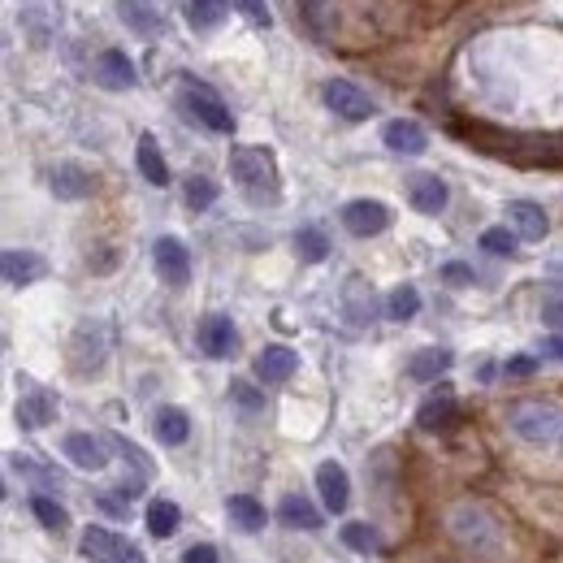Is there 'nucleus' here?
I'll use <instances>...</instances> for the list:
<instances>
[{"mask_svg":"<svg viewBox=\"0 0 563 563\" xmlns=\"http://www.w3.org/2000/svg\"><path fill=\"white\" fill-rule=\"evenodd\" d=\"M230 174L239 182V191L247 195V204L256 208H273L282 200V178H278V165H273V152L269 148H243L230 152Z\"/></svg>","mask_w":563,"mask_h":563,"instance_id":"f257e3e1","label":"nucleus"},{"mask_svg":"<svg viewBox=\"0 0 563 563\" xmlns=\"http://www.w3.org/2000/svg\"><path fill=\"white\" fill-rule=\"evenodd\" d=\"M507 425L516 429L525 442H538V447H555L563 442V403L551 399H525L507 412Z\"/></svg>","mask_w":563,"mask_h":563,"instance_id":"f03ea898","label":"nucleus"},{"mask_svg":"<svg viewBox=\"0 0 563 563\" xmlns=\"http://www.w3.org/2000/svg\"><path fill=\"white\" fill-rule=\"evenodd\" d=\"M182 104H187V113L200 126L213 130V135H230V130H234V117H230V109L221 104V96H217L213 87H204V83H195V78H187V87H182Z\"/></svg>","mask_w":563,"mask_h":563,"instance_id":"7ed1b4c3","label":"nucleus"},{"mask_svg":"<svg viewBox=\"0 0 563 563\" xmlns=\"http://www.w3.org/2000/svg\"><path fill=\"white\" fill-rule=\"evenodd\" d=\"M83 555L91 563H143V551L135 542L113 533V529H100V525L83 529Z\"/></svg>","mask_w":563,"mask_h":563,"instance_id":"20e7f679","label":"nucleus"},{"mask_svg":"<svg viewBox=\"0 0 563 563\" xmlns=\"http://www.w3.org/2000/svg\"><path fill=\"white\" fill-rule=\"evenodd\" d=\"M321 96L338 117H343V122H369V117L377 113L369 91H360L356 83H347V78H330V83L321 87Z\"/></svg>","mask_w":563,"mask_h":563,"instance_id":"39448f33","label":"nucleus"},{"mask_svg":"<svg viewBox=\"0 0 563 563\" xmlns=\"http://www.w3.org/2000/svg\"><path fill=\"white\" fill-rule=\"evenodd\" d=\"M152 265H156V273H161L165 286H187L191 282V252H187V243H182V239H174V234L156 239Z\"/></svg>","mask_w":563,"mask_h":563,"instance_id":"423d86ee","label":"nucleus"},{"mask_svg":"<svg viewBox=\"0 0 563 563\" xmlns=\"http://www.w3.org/2000/svg\"><path fill=\"white\" fill-rule=\"evenodd\" d=\"M343 226H347V234H356V239H373V234H382L390 226V208L377 200H351L343 208Z\"/></svg>","mask_w":563,"mask_h":563,"instance_id":"0eeeda50","label":"nucleus"},{"mask_svg":"<svg viewBox=\"0 0 563 563\" xmlns=\"http://www.w3.org/2000/svg\"><path fill=\"white\" fill-rule=\"evenodd\" d=\"M195 338H200L204 356H213V360H230L234 351H239V330H234V321L217 317V312L200 321V334H195Z\"/></svg>","mask_w":563,"mask_h":563,"instance_id":"6e6552de","label":"nucleus"},{"mask_svg":"<svg viewBox=\"0 0 563 563\" xmlns=\"http://www.w3.org/2000/svg\"><path fill=\"white\" fill-rule=\"evenodd\" d=\"M61 451H65V460L78 464L83 473H100V468L109 464V447H104V438H96V434H65Z\"/></svg>","mask_w":563,"mask_h":563,"instance_id":"1a4fd4ad","label":"nucleus"},{"mask_svg":"<svg viewBox=\"0 0 563 563\" xmlns=\"http://www.w3.org/2000/svg\"><path fill=\"white\" fill-rule=\"evenodd\" d=\"M317 490H321V507L325 512H347V503H351V481L343 473V464H334V460H325L317 468Z\"/></svg>","mask_w":563,"mask_h":563,"instance_id":"9d476101","label":"nucleus"},{"mask_svg":"<svg viewBox=\"0 0 563 563\" xmlns=\"http://www.w3.org/2000/svg\"><path fill=\"white\" fill-rule=\"evenodd\" d=\"M252 369H256V377L265 386H282V382H291V373L299 369V356H295L291 347H265L256 356Z\"/></svg>","mask_w":563,"mask_h":563,"instance_id":"9b49d317","label":"nucleus"},{"mask_svg":"<svg viewBox=\"0 0 563 563\" xmlns=\"http://www.w3.org/2000/svg\"><path fill=\"white\" fill-rule=\"evenodd\" d=\"M408 200L416 213H425V217H438L442 208H447V182H442L438 174H416L408 182Z\"/></svg>","mask_w":563,"mask_h":563,"instance_id":"f8f14e48","label":"nucleus"},{"mask_svg":"<svg viewBox=\"0 0 563 563\" xmlns=\"http://www.w3.org/2000/svg\"><path fill=\"white\" fill-rule=\"evenodd\" d=\"M507 217H512L520 239H529V243H542L546 234H551V217H546L542 204H533V200H512L507 204Z\"/></svg>","mask_w":563,"mask_h":563,"instance_id":"ddd939ff","label":"nucleus"},{"mask_svg":"<svg viewBox=\"0 0 563 563\" xmlns=\"http://www.w3.org/2000/svg\"><path fill=\"white\" fill-rule=\"evenodd\" d=\"M382 139H386V148L390 152H399V156H421L429 148V135L416 122H408V117H395V122H386L382 130Z\"/></svg>","mask_w":563,"mask_h":563,"instance_id":"4468645a","label":"nucleus"},{"mask_svg":"<svg viewBox=\"0 0 563 563\" xmlns=\"http://www.w3.org/2000/svg\"><path fill=\"white\" fill-rule=\"evenodd\" d=\"M0 265H5V282L9 286H31V282H39L48 273L44 256L39 252H18V247H9V252L0 256Z\"/></svg>","mask_w":563,"mask_h":563,"instance_id":"2eb2a0df","label":"nucleus"},{"mask_svg":"<svg viewBox=\"0 0 563 563\" xmlns=\"http://www.w3.org/2000/svg\"><path fill=\"white\" fill-rule=\"evenodd\" d=\"M96 78H100V87H109V91H126L130 83H135V65H130L126 52L104 48L96 57Z\"/></svg>","mask_w":563,"mask_h":563,"instance_id":"dca6fc26","label":"nucleus"},{"mask_svg":"<svg viewBox=\"0 0 563 563\" xmlns=\"http://www.w3.org/2000/svg\"><path fill=\"white\" fill-rule=\"evenodd\" d=\"M416 425L429 429V434H442V429L455 425V395H451L447 386L421 403V412H416Z\"/></svg>","mask_w":563,"mask_h":563,"instance_id":"f3484780","label":"nucleus"},{"mask_svg":"<svg viewBox=\"0 0 563 563\" xmlns=\"http://www.w3.org/2000/svg\"><path fill=\"white\" fill-rule=\"evenodd\" d=\"M135 161H139V174L148 178L152 187H169V165H165V156H161V143H156V135H139Z\"/></svg>","mask_w":563,"mask_h":563,"instance_id":"a211bd4d","label":"nucleus"},{"mask_svg":"<svg viewBox=\"0 0 563 563\" xmlns=\"http://www.w3.org/2000/svg\"><path fill=\"white\" fill-rule=\"evenodd\" d=\"M52 191H57V200H87L91 195V174L83 165H57L52 169Z\"/></svg>","mask_w":563,"mask_h":563,"instance_id":"6ab92c4d","label":"nucleus"},{"mask_svg":"<svg viewBox=\"0 0 563 563\" xmlns=\"http://www.w3.org/2000/svg\"><path fill=\"white\" fill-rule=\"evenodd\" d=\"M278 520H282L286 529H308L312 533V529H321L325 516L304 499V494H286V499L278 503Z\"/></svg>","mask_w":563,"mask_h":563,"instance_id":"aec40b11","label":"nucleus"},{"mask_svg":"<svg viewBox=\"0 0 563 563\" xmlns=\"http://www.w3.org/2000/svg\"><path fill=\"white\" fill-rule=\"evenodd\" d=\"M57 421V399L44 395V390H35V395H22L18 403V425L22 429H44Z\"/></svg>","mask_w":563,"mask_h":563,"instance_id":"412c9836","label":"nucleus"},{"mask_svg":"<svg viewBox=\"0 0 563 563\" xmlns=\"http://www.w3.org/2000/svg\"><path fill=\"white\" fill-rule=\"evenodd\" d=\"M226 512H230V525L243 529V533H260V529H265V520H269V512L252 499V494H230Z\"/></svg>","mask_w":563,"mask_h":563,"instance_id":"4be33fe9","label":"nucleus"},{"mask_svg":"<svg viewBox=\"0 0 563 563\" xmlns=\"http://www.w3.org/2000/svg\"><path fill=\"white\" fill-rule=\"evenodd\" d=\"M152 434L165 442V447H182L191 434V416L182 412V408H161L152 416Z\"/></svg>","mask_w":563,"mask_h":563,"instance_id":"5701e85b","label":"nucleus"},{"mask_svg":"<svg viewBox=\"0 0 563 563\" xmlns=\"http://www.w3.org/2000/svg\"><path fill=\"white\" fill-rule=\"evenodd\" d=\"M447 369H451V351L447 347H425V351H416V356L408 360V373L416 377V382H438Z\"/></svg>","mask_w":563,"mask_h":563,"instance_id":"b1692460","label":"nucleus"},{"mask_svg":"<svg viewBox=\"0 0 563 563\" xmlns=\"http://www.w3.org/2000/svg\"><path fill=\"white\" fill-rule=\"evenodd\" d=\"M117 18H122L135 35H156V26H161V18L152 13L148 0H117Z\"/></svg>","mask_w":563,"mask_h":563,"instance_id":"393cba45","label":"nucleus"},{"mask_svg":"<svg viewBox=\"0 0 563 563\" xmlns=\"http://www.w3.org/2000/svg\"><path fill=\"white\" fill-rule=\"evenodd\" d=\"M468 512H473V507H468ZM451 529H455V538H464V542L486 538L490 546H499V529H494V525H490V520L481 516V512H473V525H468V516H464V507H460V512L451 516Z\"/></svg>","mask_w":563,"mask_h":563,"instance_id":"a878e982","label":"nucleus"},{"mask_svg":"<svg viewBox=\"0 0 563 563\" xmlns=\"http://www.w3.org/2000/svg\"><path fill=\"white\" fill-rule=\"evenodd\" d=\"M178 520H182V512H178L174 499H152L148 503V533L152 538H169V533L178 529Z\"/></svg>","mask_w":563,"mask_h":563,"instance_id":"bb28decb","label":"nucleus"},{"mask_svg":"<svg viewBox=\"0 0 563 563\" xmlns=\"http://www.w3.org/2000/svg\"><path fill=\"white\" fill-rule=\"evenodd\" d=\"M295 252H299V260H308V265H321V260L330 256V239H325L317 226H304V230H295Z\"/></svg>","mask_w":563,"mask_h":563,"instance_id":"cd10ccee","label":"nucleus"},{"mask_svg":"<svg viewBox=\"0 0 563 563\" xmlns=\"http://www.w3.org/2000/svg\"><path fill=\"white\" fill-rule=\"evenodd\" d=\"M31 512H35V520H39V525H44L48 533H61L65 525H70L65 507H61L57 499H48V494H31Z\"/></svg>","mask_w":563,"mask_h":563,"instance_id":"c85d7f7f","label":"nucleus"},{"mask_svg":"<svg viewBox=\"0 0 563 563\" xmlns=\"http://www.w3.org/2000/svg\"><path fill=\"white\" fill-rule=\"evenodd\" d=\"M416 312H421V295H416V286H395L386 299V317L390 321H412Z\"/></svg>","mask_w":563,"mask_h":563,"instance_id":"c756f323","label":"nucleus"},{"mask_svg":"<svg viewBox=\"0 0 563 563\" xmlns=\"http://www.w3.org/2000/svg\"><path fill=\"white\" fill-rule=\"evenodd\" d=\"M182 200H187V208H195V213H204V208L217 200V182L204 178V174H191L187 182H182Z\"/></svg>","mask_w":563,"mask_h":563,"instance_id":"7c9ffc66","label":"nucleus"},{"mask_svg":"<svg viewBox=\"0 0 563 563\" xmlns=\"http://www.w3.org/2000/svg\"><path fill=\"white\" fill-rule=\"evenodd\" d=\"M187 18L195 31H213L226 18V0H187Z\"/></svg>","mask_w":563,"mask_h":563,"instance_id":"2f4dec72","label":"nucleus"},{"mask_svg":"<svg viewBox=\"0 0 563 563\" xmlns=\"http://www.w3.org/2000/svg\"><path fill=\"white\" fill-rule=\"evenodd\" d=\"M343 546H351V551H377V529H369L364 520H351V525H343Z\"/></svg>","mask_w":563,"mask_h":563,"instance_id":"473e14b6","label":"nucleus"},{"mask_svg":"<svg viewBox=\"0 0 563 563\" xmlns=\"http://www.w3.org/2000/svg\"><path fill=\"white\" fill-rule=\"evenodd\" d=\"M481 247H486L490 256H516V230L494 226V230L481 234Z\"/></svg>","mask_w":563,"mask_h":563,"instance_id":"72a5a7b5","label":"nucleus"},{"mask_svg":"<svg viewBox=\"0 0 563 563\" xmlns=\"http://www.w3.org/2000/svg\"><path fill=\"white\" fill-rule=\"evenodd\" d=\"M230 395H234V399H239V403H243V408H247V412H260V408H265V399H260V395H256V390H252V386H247V382H230Z\"/></svg>","mask_w":563,"mask_h":563,"instance_id":"f704fd0d","label":"nucleus"},{"mask_svg":"<svg viewBox=\"0 0 563 563\" xmlns=\"http://www.w3.org/2000/svg\"><path fill=\"white\" fill-rule=\"evenodd\" d=\"M182 563H221V559H217V546L195 542V546H187V555H182Z\"/></svg>","mask_w":563,"mask_h":563,"instance_id":"c9c22d12","label":"nucleus"},{"mask_svg":"<svg viewBox=\"0 0 563 563\" xmlns=\"http://www.w3.org/2000/svg\"><path fill=\"white\" fill-rule=\"evenodd\" d=\"M503 369H507V377H529V373H538V360L533 356H512Z\"/></svg>","mask_w":563,"mask_h":563,"instance_id":"e433bc0d","label":"nucleus"},{"mask_svg":"<svg viewBox=\"0 0 563 563\" xmlns=\"http://www.w3.org/2000/svg\"><path fill=\"white\" fill-rule=\"evenodd\" d=\"M100 507H104V516L122 520L126 516V494H100Z\"/></svg>","mask_w":563,"mask_h":563,"instance_id":"4c0bfd02","label":"nucleus"},{"mask_svg":"<svg viewBox=\"0 0 563 563\" xmlns=\"http://www.w3.org/2000/svg\"><path fill=\"white\" fill-rule=\"evenodd\" d=\"M442 278H447V282H455V286H468V282H473V269L455 260V265H447V269H442Z\"/></svg>","mask_w":563,"mask_h":563,"instance_id":"58836bf2","label":"nucleus"},{"mask_svg":"<svg viewBox=\"0 0 563 563\" xmlns=\"http://www.w3.org/2000/svg\"><path fill=\"white\" fill-rule=\"evenodd\" d=\"M239 9H243L256 26H269V13H265V5H260V0H239Z\"/></svg>","mask_w":563,"mask_h":563,"instance_id":"ea45409f","label":"nucleus"},{"mask_svg":"<svg viewBox=\"0 0 563 563\" xmlns=\"http://www.w3.org/2000/svg\"><path fill=\"white\" fill-rule=\"evenodd\" d=\"M542 356H546V360H563V334L542 338Z\"/></svg>","mask_w":563,"mask_h":563,"instance_id":"a19ab883","label":"nucleus"},{"mask_svg":"<svg viewBox=\"0 0 563 563\" xmlns=\"http://www.w3.org/2000/svg\"><path fill=\"white\" fill-rule=\"evenodd\" d=\"M546 321H551V325L563 321V299H559V304H546Z\"/></svg>","mask_w":563,"mask_h":563,"instance_id":"79ce46f5","label":"nucleus"}]
</instances>
